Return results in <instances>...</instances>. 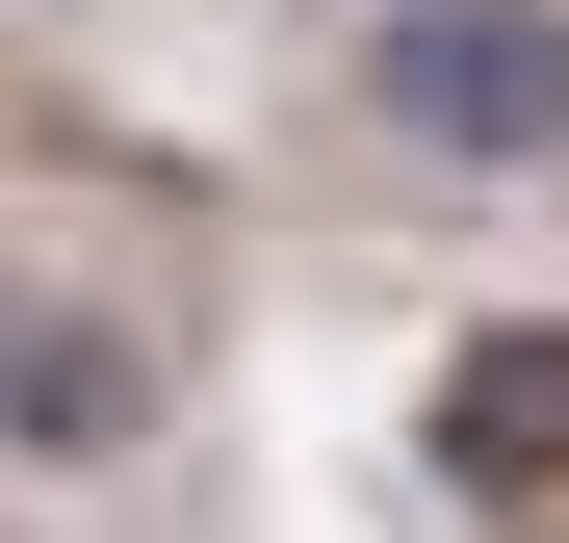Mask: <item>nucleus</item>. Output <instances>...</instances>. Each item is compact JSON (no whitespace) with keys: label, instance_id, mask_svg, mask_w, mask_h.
Masks as SVG:
<instances>
[{"label":"nucleus","instance_id":"nucleus-1","mask_svg":"<svg viewBox=\"0 0 569 543\" xmlns=\"http://www.w3.org/2000/svg\"><path fill=\"white\" fill-rule=\"evenodd\" d=\"M362 130L415 181H569V0H362Z\"/></svg>","mask_w":569,"mask_h":543},{"label":"nucleus","instance_id":"nucleus-2","mask_svg":"<svg viewBox=\"0 0 569 543\" xmlns=\"http://www.w3.org/2000/svg\"><path fill=\"white\" fill-rule=\"evenodd\" d=\"M181 440V336L130 285H78V259H0V466L27 492H130Z\"/></svg>","mask_w":569,"mask_h":543},{"label":"nucleus","instance_id":"nucleus-3","mask_svg":"<svg viewBox=\"0 0 569 543\" xmlns=\"http://www.w3.org/2000/svg\"><path fill=\"white\" fill-rule=\"evenodd\" d=\"M415 492L492 543H569V311H466L415 362Z\"/></svg>","mask_w":569,"mask_h":543}]
</instances>
